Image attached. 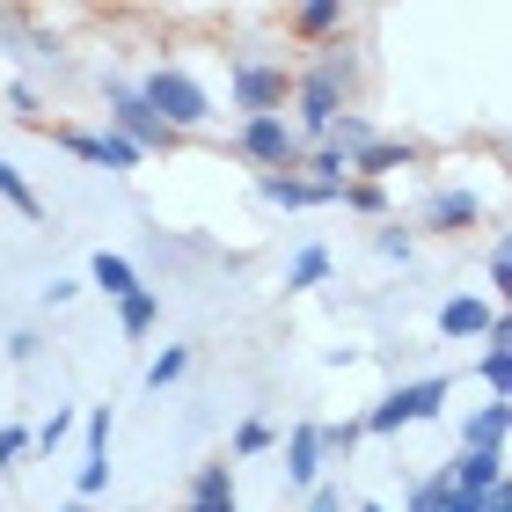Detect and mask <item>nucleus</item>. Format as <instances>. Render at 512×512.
<instances>
[{"label":"nucleus","instance_id":"obj_1","mask_svg":"<svg viewBox=\"0 0 512 512\" xmlns=\"http://www.w3.org/2000/svg\"><path fill=\"white\" fill-rule=\"evenodd\" d=\"M447 395H454V381L447 374H417V381H395L374 410L359 417V432H374V439H403L410 425H432L439 410H447Z\"/></svg>","mask_w":512,"mask_h":512},{"label":"nucleus","instance_id":"obj_2","mask_svg":"<svg viewBox=\"0 0 512 512\" xmlns=\"http://www.w3.org/2000/svg\"><path fill=\"white\" fill-rule=\"evenodd\" d=\"M139 96H147V110H154V118L169 125L176 139H183V132H205V125H213V96H205V81L191 74V66H169V59H161L154 74L139 81Z\"/></svg>","mask_w":512,"mask_h":512},{"label":"nucleus","instance_id":"obj_3","mask_svg":"<svg viewBox=\"0 0 512 512\" xmlns=\"http://www.w3.org/2000/svg\"><path fill=\"white\" fill-rule=\"evenodd\" d=\"M103 96H110V125L103 132H118V139H132L139 154H169L176 147V132L147 110V96H139V81H125V74H103Z\"/></svg>","mask_w":512,"mask_h":512},{"label":"nucleus","instance_id":"obj_4","mask_svg":"<svg viewBox=\"0 0 512 512\" xmlns=\"http://www.w3.org/2000/svg\"><path fill=\"white\" fill-rule=\"evenodd\" d=\"M227 96H235L242 118H286L293 74L278 59H235V66H227Z\"/></svg>","mask_w":512,"mask_h":512},{"label":"nucleus","instance_id":"obj_5","mask_svg":"<svg viewBox=\"0 0 512 512\" xmlns=\"http://www.w3.org/2000/svg\"><path fill=\"white\" fill-rule=\"evenodd\" d=\"M235 154L242 161H256V176H286V169H300V132L286 125V118H242L235 125Z\"/></svg>","mask_w":512,"mask_h":512},{"label":"nucleus","instance_id":"obj_6","mask_svg":"<svg viewBox=\"0 0 512 512\" xmlns=\"http://www.w3.org/2000/svg\"><path fill=\"white\" fill-rule=\"evenodd\" d=\"M344 110H352V103H344L330 81H315V74H293V118H286V125L300 132V147H315V139L330 132V125L344 118Z\"/></svg>","mask_w":512,"mask_h":512},{"label":"nucleus","instance_id":"obj_7","mask_svg":"<svg viewBox=\"0 0 512 512\" xmlns=\"http://www.w3.org/2000/svg\"><path fill=\"white\" fill-rule=\"evenodd\" d=\"M52 139H59V147L74 154V161H88V169H110V176H132L139 161H147V154H139L132 139H118V132H81V125H59Z\"/></svg>","mask_w":512,"mask_h":512},{"label":"nucleus","instance_id":"obj_8","mask_svg":"<svg viewBox=\"0 0 512 512\" xmlns=\"http://www.w3.org/2000/svg\"><path fill=\"white\" fill-rule=\"evenodd\" d=\"M417 227H425V235H476L483 227V198L469 191V183H439V191L425 198V213H417Z\"/></svg>","mask_w":512,"mask_h":512},{"label":"nucleus","instance_id":"obj_9","mask_svg":"<svg viewBox=\"0 0 512 512\" xmlns=\"http://www.w3.org/2000/svg\"><path fill=\"white\" fill-rule=\"evenodd\" d=\"M278 476H286L293 498H308L322 483V447H315V425H293L286 439H278Z\"/></svg>","mask_w":512,"mask_h":512},{"label":"nucleus","instance_id":"obj_10","mask_svg":"<svg viewBox=\"0 0 512 512\" xmlns=\"http://www.w3.org/2000/svg\"><path fill=\"white\" fill-rule=\"evenodd\" d=\"M476 381L491 388V403H512V315H491V330H483V359H476Z\"/></svg>","mask_w":512,"mask_h":512},{"label":"nucleus","instance_id":"obj_11","mask_svg":"<svg viewBox=\"0 0 512 512\" xmlns=\"http://www.w3.org/2000/svg\"><path fill=\"white\" fill-rule=\"evenodd\" d=\"M183 512H242L235 498V461H198V476H191V491H183Z\"/></svg>","mask_w":512,"mask_h":512},{"label":"nucleus","instance_id":"obj_12","mask_svg":"<svg viewBox=\"0 0 512 512\" xmlns=\"http://www.w3.org/2000/svg\"><path fill=\"white\" fill-rule=\"evenodd\" d=\"M439 483L461 491V498H491L498 483H505V454H461V447H454V461L439 469Z\"/></svg>","mask_w":512,"mask_h":512},{"label":"nucleus","instance_id":"obj_13","mask_svg":"<svg viewBox=\"0 0 512 512\" xmlns=\"http://www.w3.org/2000/svg\"><path fill=\"white\" fill-rule=\"evenodd\" d=\"M505 432H512V403H476L461 417V454H505Z\"/></svg>","mask_w":512,"mask_h":512},{"label":"nucleus","instance_id":"obj_14","mask_svg":"<svg viewBox=\"0 0 512 512\" xmlns=\"http://www.w3.org/2000/svg\"><path fill=\"white\" fill-rule=\"evenodd\" d=\"M256 198L264 205H278V213H308V205H337V191H315L300 169H286V176H256Z\"/></svg>","mask_w":512,"mask_h":512},{"label":"nucleus","instance_id":"obj_15","mask_svg":"<svg viewBox=\"0 0 512 512\" xmlns=\"http://www.w3.org/2000/svg\"><path fill=\"white\" fill-rule=\"evenodd\" d=\"M491 300L483 293H454V300H439V337H454V344H469V337H483L491 330Z\"/></svg>","mask_w":512,"mask_h":512},{"label":"nucleus","instance_id":"obj_16","mask_svg":"<svg viewBox=\"0 0 512 512\" xmlns=\"http://www.w3.org/2000/svg\"><path fill=\"white\" fill-rule=\"evenodd\" d=\"M395 169H417V147H410V139H374V147H366V154H352V176L359 183H388Z\"/></svg>","mask_w":512,"mask_h":512},{"label":"nucleus","instance_id":"obj_17","mask_svg":"<svg viewBox=\"0 0 512 512\" xmlns=\"http://www.w3.org/2000/svg\"><path fill=\"white\" fill-rule=\"evenodd\" d=\"M300 74H315V81H330V88H337V96H344V103H352V88H359V52H352V44H344V37H337V44H315V59H308V66H300Z\"/></svg>","mask_w":512,"mask_h":512},{"label":"nucleus","instance_id":"obj_18","mask_svg":"<svg viewBox=\"0 0 512 512\" xmlns=\"http://www.w3.org/2000/svg\"><path fill=\"white\" fill-rule=\"evenodd\" d=\"M286 30L308 37V44H330V37L344 30V0H300V8L286 15Z\"/></svg>","mask_w":512,"mask_h":512},{"label":"nucleus","instance_id":"obj_19","mask_svg":"<svg viewBox=\"0 0 512 512\" xmlns=\"http://www.w3.org/2000/svg\"><path fill=\"white\" fill-rule=\"evenodd\" d=\"M81 286H96V293H110V300H125V293H139V271H132V256L96 249V256H88V278H81Z\"/></svg>","mask_w":512,"mask_h":512},{"label":"nucleus","instance_id":"obj_20","mask_svg":"<svg viewBox=\"0 0 512 512\" xmlns=\"http://www.w3.org/2000/svg\"><path fill=\"white\" fill-rule=\"evenodd\" d=\"M330 271H337V256L308 242V249H293V264H286V293H315V286H330Z\"/></svg>","mask_w":512,"mask_h":512},{"label":"nucleus","instance_id":"obj_21","mask_svg":"<svg viewBox=\"0 0 512 512\" xmlns=\"http://www.w3.org/2000/svg\"><path fill=\"white\" fill-rule=\"evenodd\" d=\"M264 454H278V425L271 417H242L235 439H227V461H264Z\"/></svg>","mask_w":512,"mask_h":512},{"label":"nucleus","instance_id":"obj_22","mask_svg":"<svg viewBox=\"0 0 512 512\" xmlns=\"http://www.w3.org/2000/svg\"><path fill=\"white\" fill-rule=\"evenodd\" d=\"M374 139H381V132H374V118H366V110H344V118H337L330 132H322L315 147H337V154H366Z\"/></svg>","mask_w":512,"mask_h":512},{"label":"nucleus","instance_id":"obj_23","mask_svg":"<svg viewBox=\"0 0 512 512\" xmlns=\"http://www.w3.org/2000/svg\"><path fill=\"white\" fill-rule=\"evenodd\" d=\"M74 425H81V403H52V417L30 425V454H59L66 439H74Z\"/></svg>","mask_w":512,"mask_h":512},{"label":"nucleus","instance_id":"obj_24","mask_svg":"<svg viewBox=\"0 0 512 512\" xmlns=\"http://www.w3.org/2000/svg\"><path fill=\"white\" fill-rule=\"evenodd\" d=\"M110 432H118L110 403H88L81 410V461H110Z\"/></svg>","mask_w":512,"mask_h":512},{"label":"nucleus","instance_id":"obj_25","mask_svg":"<svg viewBox=\"0 0 512 512\" xmlns=\"http://www.w3.org/2000/svg\"><path fill=\"white\" fill-rule=\"evenodd\" d=\"M154 322H161V293H154V286H139V293L118 300V330H125V337H147Z\"/></svg>","mask_w":512,"mask_h":512},{"label":"nucleus","instance_id":"obj_26","mask_svg":"<svg viewBox=\"0 0 512 512\" xmlns=\"http://www.w3.org/2000/svg\"><path fill=\"white\" fill-rule=\"evenodd\" d=\"M183 374H191V344H161V352L147 359V388H154V395H169Z\"/></svg>","mask_w":512,"mask_h":512},{"label":"nucleus","instance_id":"obj_27","mask_svg":"<svg viewBox=\"0 0 512 512\" xmlns=\"http://www.w3.org/2000/svg\"><path fill=\"white\" fill-rule=\"evenodd\" d=\"M359 417H337V425H315V447H322V461H352L359 454Z\"/></svg>","mask_w":512,"mask_h":512},{"label":"nucleus","instance_id":"obj_28","mask_svg":"<svg viewBox=\"0 0 512 512\" xmlns=\"http://www.w3.org/2000/svg\"><path fill=\"white\" fill-rule=\"evenodd\" d=\"M0 198H8L15 213H22V220H44V198L30 191V183H22V169H15L8 154H0Z\"/></svg>","mask_w":512,"mask_h":512},{"label":"nucleus","instance_id":"obj_29","mask_svg":"<svg viewBox=\"0 0 512 512\" xmlns=\"http://www.w3.org/2000/svg\"><path fill=\"white\" fill-rule=\"evenodd\" d=\"M30 469V425H0V476Z\"/></svg>","mask_w":512,"mask_h":512},{"label":"nucleus","instance_id":"obj_30","mask_svg":"<svg viewBox=\"0 0 512 512\" xmlns=\"http://www.w3.org/2000/svg\"><path fill=\"white\" fill-rule=\"evenodd\" d=\"M374 249L388 256V264H410V256H417V235H410L403 220H388V227H374Z\"/></svg>","mask_w":512,"mask_h":512},{"label":"nucleus","instance_id":"obj_31","mask_svg":"<svg viewBox=\"0 0 512 512\" xmlns=\"http://www.w3.org/2000/svg\"><path fill=\"white\" fill-rule=\"evenodd\" d=\"M337 205H352V213H374V220H381V213H388V183H359V176H352Z\"/></svg>","mask_w":512,"mask_h":512},{"label":"nucleus","instance_id":"obj_32","mask_svg":"<svg viewBox=\"0 0 512 512\" xmlns=\"http://www.w3.org/2000/svg\"><path fill=\"white\" fill-rule=\"evenodd\" d=\"M505 300H512V242H491V308L505 315Z\"/></svg>","mask_w":512,"mask_h":512},{"label":"nucleus","instance_id":"obj_33","mask_svg":"<svg viewBox=\"0 0 512 512\" xmlns=\"http://www.w3.org/2000/svg\"><path fill=\"white\" fill-rule=\"evenodd\" d=\"M8 103H15V118H44V96L30 81H8Z\"/></svg>","mask_w":512,"mask_h":512},{"label":"nucleus","instance_id":"obj_34","mask_svg":"<svg viewBox=\"0 0 512 512\" xmlns=\"http://www.w3.org/2000/svg\"><path fill=\"white\" fill-rule=\"evenodd\" d=\"M74 293H81V278H44V286H37V300H44V308H66Z\"/></svg>","mask_w":512,"mask_h":512},{"label":"nucleus","instance_id":"obj_35","mask_svg":"<svg viewBox=\"0 0 512 512\" xmlns=\"http://www.w3.org/2000/svg\"><path fill=\"white\" fill-rule=\"evenodd\" d=\"M37 344H44L37 330H15V337H8V359H15V366H30V359H37Z\"/></svg>","mask_w":512,"mask_h":512},{"label":"nucleus","instance_id":"obj_36","mask_svg":"<svg viewBox=\"0 0 512 512\" xmlns=\"http://www.w3.org/2000/svg\"><path fill=\"white\" fill-rule=\"evenodd\" d=\"M308 512H344V491H337V483H315V491H308Z\"/></svg>","mask_w":512,"mask_h":512},{"label":"nucleus","instance_id":"obj_37","mask_svg":"<svg viewBox=\"0 0 512 512\" xmlns=\"http://www.w3.org/2000/svg\"><path fill=\"white\" fill-rule=\"evenodd\" d=\"M476 512H512V483H498V491H491V498H483Z\"/></svg>","mask_w":512,"mask_h":512},{"label":"nucleus","instance_id":"obj_38","mask_svg":"<svg viewBox=\"0 0 512 512\" xmlns=\"http://www.w3.org/2000/svg\"><path fill=\"white\" fill-rule=\"evenodd\" d=\"M52 512H96V505H81V498H66V505H52Z\"/></svg>","mask_w":512,"mask_h":512},{"label":"nucleus","instance_id":"obj_39","mask_svg":"<svg viewBox=\"0 0 512 512\" xmlns=\"http://www.w3.org/2000/svg\"><path fill=\"white\" fill-rule=\"evenodd\" d=\"M359 512H395V505H381V498H366V505H359Z\"/></svg>","mask_w":512,"mask_h":512}]
</instances>
